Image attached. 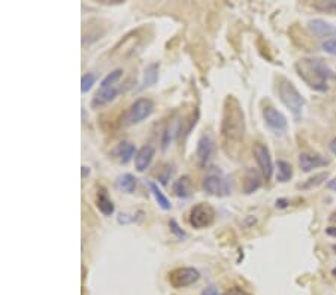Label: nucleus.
<instances>
[{"instance_id":"20","label":"nucleus","mask_w":336,"mask_h":295,"mask_svg":"<svg viewBox=\"0 0 336 295\" xmlns=\"http://www.w3.org/2000/svg\"><path fill=\"white\" fill-rule=\"evenodd\" d=\"M148 186H150V191L154 197V200L157 201L159 207L163 209V210H170L172 209V204L169 201V198L165 195V192L159 188V185L153 180H148Z\"/></svg>"},{"instance_id":"8","label":"nucleus","mask_w":336,"mask_h":295,"mask_svg":"<svg viewBox=\"0 0 336 295\" xmlns=\"http://www.w3.org/2000/svg\"><path fill=\"white\" fill-rule=\"evenodd\" d=\"M253 153H254V158L257 161V165H259L263 177L266 180H271V177L274 174V162H272V156H271L269 148L266 147L265 144H262V142H257V144H254Z\"/></svg>"},{"instance_id":"10","label":"nucleus","mask_w":336,"mask_h":295,"mask_svg":"<svg viewBox=\"0 0 336 295\" xmlns=\"http://www.w3.org/2000/svg\"><path fill=\"white\" fill-rule=\"evenodd\" d=\"M215 150V142L209 135H203L200 136V139L197 141V148H196V158H197V164L200 167H206L214 155Z\"/></svg>"},{"instance_id":"17","label":"nucleus","mask_w":336,"mask_h":295,"mask_svg":"<svg viewBox=\"0 0 336 295\" xmlns=\"http://www.w3.org/2000/svg\"><path fill=\"white\" fill-rule=\"evenodd\" d=\"M96 204H97V209L105 215V216H111L114 212H115V206H114V201L109 198L106 189L103 186H99L97 189V194H96Z\"/></svg>"},{"instance_id":"14","label":"nucleus","mask_w":336,"mask_h":295,"mask_svg":"<svg viewBox=\"0 0 336 295\" xmlns=\"http://www.w3.org/2000/svg\"><path fill=\"white\" fill-rule=\"evenodd\" d=\"M154 152H156V149H154L153 145H145V147H142L136 152V155H135V165H136L138 171H145L150 167V164H151V161L154 158Z\"/></svg>"},{"instance_id":"26","label":"nucleus","mask_w":336,"mask_h":295,"mask_svg":"<svg viewBox=\"0 0 336 295\" xmlns=\"http://www.w3.org/2000/svg\"><path fill=\"white\" fill-rule=\"evenodd\" d=\"M169 228H170V231H172L178 239H185V237H187V233L178 225V222H176L175 219H170V221H169Z\"/></svg>"},{"instance_id":"3","label":"nucleus","mask_w":336,"mask_h":295,"mask_svg":"<svg viewBox=\"0 0 336 295\" xmlns=\"http://www.w3.org/2000/svg\"><path fill=\"white\" fill-rule=\"evenodd\" d=\"M278 96L283 105L293 114L296 120L302 117L304 108H305V99L301 94V91L296 88V85L289 81L287 78H278Z\"/></svg>"},{"instance_id":"9","label":"nucleus","mask_w":336,"mask_h":295,"mask_svg":"<svg viewBox=\"0 0 336 295\" xmlns=\"http://www.w3.org/2000/svg\"><path fill=\"white\" fill-rule=\"evenodd\" d=\"M262 114H263V120H265L266 126L271 130H274L275 133L286 132V129H287V118L284 117L283 112L275 109L272 105H268V106L263 108Z\"/></svg>"},{"instance_id":"25","label":"nucleus","mask_w":336,"mask_h":295,"mask_svg":"<svg viewBox=\"0 0 336 295\" xmlns=\"http://www.w3.org/2000/svg\"><path fill=\"white\" fill-rule=\"evenodd\" d=\"M96 79H97V76L94 73H85L82 76V79H81V91L82 93H87L94 85Z\"/></svg>"},{"instance_id":"21","label":"nucleus","mask_w":336,"mask_h":295,"mask_svg":"<svg viewBox=\"0 0 336 295\" xmlns=\"http://www.w3.org/2000/svg\"><path fill=\"white\" fill-rule=\"evenodd\" d=\"M293 177V167L289 161L278 159L277 162V180L281 183L289 182Z\"/></svg>"},{"instance_id":"36","label":"nucleus","mask_w":336,"mask_h":295,"mask_svg":"<svg viewBox=\"0 0 336 295\" xmlns=\"http://www.w3.org/2000/svg\"><path fill=\"white\" fill-rule=\"evenodd\" d=\"M332 273H334V276H336V267L334 269V272H332Z\"/></svg>"},{"instance_id":"29","label":"nucleus","mask_w":336,"mask_h":295,"mask_svg":"<svg viewBox=\"0 0 336 295\" xmlns=\"http://www.w3.org/2000/svg\"><path fill=\"white\" fill-rule=\"evenodd\" d=\"M275 206H277V209H286V207L290 206V200L289 198H278L275 201Z\"/></svg>"},{"instance_id":"7","label":"nucleus","mask_w":336,"mask_h":295,"mask_svg":"<svg viewBox=\"0 0 336 295\" xmlns=\"http://www.w3.org/2000/svg\"><path fill=\"white\" fill-rule=\"evenodd\" d=\"M199 279H200V273H199V270H196L193 267H179V269L172 270L168 275V282L175 290H181V288L194 285Z\"/></svg>"},{"instance_id":"16","label":"nucleus","mask_w":336,"mask_h":295,"mask_svg":"<svg viewBox=\"0 0 336 295\" xmlns=\"http://www.w3.org/2000/svg\"><path fill=\"white\" fill-rule=\"evenodd\" d=\"M262 176L256 168H248L244 176V192L248 195L256 192L262 186Z\"/></svg>"},{"instance_id":"32","label":"nucleus","mask_w":336,"mask_h":295,"mask_svg":"<svg viewBox=\"0 0 336 295\" xmlns=\"http://www.w3.org/2000/svg\"><path fill=\"white\" fill-rule=\"evenodd\" d=\"M326 234L336 239V227H329V228H326Z\"/></svg>"},{"instance_id":"11","label":"nucleus","mask_w":336,"mask_h":295,"mask_svg":"<svg viewBox=\"0 0 336 295\" xmlns=\"http://www.w3.org/2000/svg\"><path fill=\"white\" fill-rule=\"evenodd\" d=\"M298 159H299L301 170L305 171V173H310L314 168L325 167V165L329 164V159H326L323 155H320L317 152H302V153H299Z\"/></svg>"},{"instance_id":"24","label":"nucleus","mask_w":336,"mask_h":295,"mask_svg":"<svg viewBox=\"0 0 336 295\" xmlns=\"http://www.w3.org/2000/svg\"><path fill=\"white\" fill-rule=\"evenodd\" d=\"M121 75H123V70H121V69H115L114 72L108 73V75L102 79V82H100V88L114 87V84L121 78Z\"/></svg>"},{"instance_id":"31","label":"nucleus","mask_w":336,"mask_h":295,"mask_svg":"<svg viewBox=\"0 0 336 295\" xmlns=\"http://www.w3.org/2000/svg\"><path fill=\"white\" fill-rule=\"evenodd\" d=\"M202 295H224V294H221L215 287H208V288H205V290L202 291Z\"/></svg>"},{"instance_id":"4","label":"nucleus","mask_w":336,"mask_h":295,"mask_svg":"<svg viewBox=\"0 0 336 295\" xmlns=\"http://www.w3.org/2000/svg\"><path fill=\"white\" fill-rule=\"evenodd\" d=\"M154 112V103L151 99L147 97H141L138 100H135L129 109L124 112L123 115V126L130 127V126H136L139 123H142L144 120H147L148 117H151V114Z\"/></svg>"},{"instance_id":"28","label":"nucleus","mask_w":336,"mask_h":295,"mask_svg":"<svg viewBox=\"0 0 336 295\" xmlns=\"http://www.w3.org/2000/svg\"><path fill=\"white\" fill-rule=\"evenodd\" d=\"M319 7H322V9H325V10H332V12H336V0L325 1L323 4H319Z\"/></svg>"},{"instance_id":"2","label":"nucleus","mask_w":336,"mask_h":295,"mask_svg":"<svg viewBox=\"0 0 336 295\" xmlns=\"http://www.w3.org/2000/svg\"><path fill=\"white\" fill-rule=\"evenodd\" d=\"M301 79L313 90L325 93L329 88V79H336V73L322 58H302L295 64Z\"/></svg>"},{"instance_id":"22","label":"nucleus","mask_w":336,"mask_h":295,"mask_svg":"<svg viewBox=\"0 0 336 295\" xmlns=\"http://www.w3.org/2000/svg\"><path fill=\"white\" fill-rule=\"evenodd\" d=\"M328 177H329V173H328V171L317 173V174H314L313 177L307 179L305 182L299 183V185H298V188H299V189H302V191H308V189L317 188V186H320L325 180H328Z\"/></svg>"},{"instance_id":"23","label":"nucleus","mask_w":336,"mask_h":295,"mask_svg":"<svg viewBox=\"0 0 336 295\" xmlns=\"http://www.w3.org/2000/svg\"><path fill=\"white\" fill-rule=\"evenodd\" d=\"M136 182H138V179H136L133 174H130V173H124V174H121V176L117 179V185H118V188H120L121 191L127 192V194H132V192L135 191V188H136Z\"/></svg>"},{"instance_id":"27","label":"nucleus","mask_w":336,"mask_h":295,"mask_svg":"<svg viewBox=\"0 0 336 295\" xmlns=\"http://www.w3.org/2000/svg\"><path fill=\"white\" fill-rule=\"evenodd\" d=\"M322 48H323L328 54H331V55H336V37H332V39L325 40V42H323V45H322Z\"/></svg>"},{"instance_id":"33","label":"nucleus","mask_w":336,"mask_h":295,"mask_svg":"<svg viewBox=\"0 0 336 295\" xmlns=\"http://www.w3.org/2000/svg\"><path fill=\"white\" fill-rule=\"evenodd\" d=\"M328 188H329V189H332V191H336V177L328 182Z\"/></svg>"},{"instance_id":"19","label":"nucleus","mask_w":336,"mask_h":295,"mask_svg":"<svg viewBox=\"0 0 336 295\" xmlns=\"http://www.w3.org/2000/svg\"><path fill=\"white\" fill-rule=\"evenodd\" d=\"M159 69H160V64L159 63H151L150 66H147V69L144 70V79H142V84L139 87V90H144V88H148L151 85H154L159 79Z\"/></svg>"},{"instance_id":"1","label":"nucleus","mask_w":336,"mask_h":295,"mask_svg":"<svg viewBox=\"0 0 336 295\" xmlns=\"http://www.w3.org/2000/svg\"><path fill=\"white\" fill-rule=\"evenodd\" d=\"M221 139L223 148L230 155L233 148L239 147L244 141L245 135V117L244 111L235 96H227L223 106V117H221Z\"/></svg>"},{"instance_id":"5","label":"nucleus","mask_w":336,"mask_h":295,"mask_svg":"<svg viewBox=\"0 0 336 295\" xmlns=\"http://www.w3.org/2000/svg\"><path fill=\"white\" fill-rule=\"evenodd\" d=\"M215 219V210L208 203H199L191 207L188 215V222L193 228L202 230L209 227Z\"/></svg>"},{"instance_id":"30","label":"nucleus","mask_w":336,"mask_h":295,"mask_svg":"<svg viewBox=\"0 0 336 295\" xmlns=\"http://www.w3.org/2000/svg\"><path fill=\"white\" fill-rule=\"evenodd\" d=\"M224 295H251L250 293H247V291H244V290H241V288H230L227 293Z\"/></svg>"},{"instance_id":"15","label":"nucleus","mask_w":336,"mask_h":295,"mask_svg":"<svg viewBox=\"0 0 336 295\" xmlns=\"http://www.w3.org/2000/svg\"><path fill=\"white\" fill-rule=\"evenodd\" d=\"M135 152H136V148H135L133 144H130V142H121L120 145H117V147L114 148V150L111 152V155H112L118 162H121V164H127V162L133 158Z\"/></svg>"},{"instance_id":"6","label":"nucleus","mask_w":336,"mask_h":295,"mask_svg":"<svg viewBox=\"0 0 336 295\" xmlns=\"http://www.w3.org/2000/svg\"><path fill=\"white\" fill-rule=\"evenodd\" d=\"M205 192H208L209 195H215V197H223V195H229L232 191V185L229 177H224L220 171H211L202 183Z\"/></svg>"},{"instance_id":"34","label":"nucleus","mask_w":336,"mask_h":295,"mask_svg":"<svg viewBox=\"0 0 336 295\" xmlns=\"http://www.w3.org/2000/svg\"><path fill=\"white\" fill-rule=\"evenodd\" d=\"M331 150H332V153L336 156V138L331 142Z\"/></svg>"},{"instance_id":"35","label":"nucleus","mask_w":336,"mask_h":295,"mask_svg":"<svg viewBox=\"0 0 336 295\" xmlns=\"http://www.w3.org/2000/svg\"><path fill=\"white\" fill-rule=\"evenodd\" d=\"M90 173V170H88V167H85V165H82V177H85V174H88Z\"/></svg>"},{"instance_id":"13","label":"nucleus","mask_w":336,"mask_h":295,"mask_svg":"<svg viewBox=\"0 0 336 295\" xmlns=\"http://www.w3.org/2000/svg\"><path fill=\"white\" fill-rule=\"evenodd\" d=\"M308 27L310 30L319 36V37H331V36H336V27L334 24L325 21V19H320V18H316V19H311L308 22Z\"/></svg>"},{"instance_id":"18","label":"nucleus","mask_w":336,"mask_h":295,"mask_svg":"<svg viewBox=\"0 0 336 295\" xmlns=\"http://www.w3.org/2000/svg\"><path fill=\"white\" fill-rule=\"evenodd\" d=\"M173 192L179 198H188L191 195V180L188 176H181L173 182Z\"/></svg>"},{"instance_id":"37","label":"nucleus","mask_w":336,"mask_h":295,"mask_svg":"<svg viewBox=\"0 0 336 295\" xmlns=\"http://www.w3.org/2000/svg\"><path fill=\"white\" fill-rule=\"evenodd\" d=\"M334 251H335V252H336V245H334Z\"/></svg>"},{"instance_id":"12","label":"nucleus","mask_w":336,"mask_h":295,"mask_svg":"<svg viewBox=\"0 0 336 295\" xmlns=\"http://www.w3.org/2000/svg\"><path fill=\"white\" fill-rule=\"evenodd\" d=\"M118 96V88L114 85V87H108V88H100L94 97L91 99V108L93 109H99L108 103H111L115 97Z\"/></svg>"}]
</instances>
